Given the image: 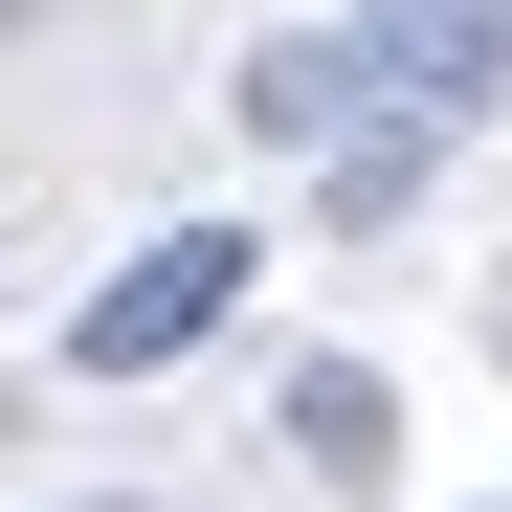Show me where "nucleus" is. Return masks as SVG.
<instances>
[{"instance_id": "423d86ee", "label": "nucleus", "mask_w": 512, "mask_h": 512, "mask_svg": "<svg viewBox=\"0 0 512 512\" xmlns=\"http://www.w3.org/2000/svg\"><path fill=\"white\" fill-rule=\"evenodd\" d=\"M90 512H134V490H90Z\"/></svg>"}, {"instance_id": "f03ea898", "label": "nucleus", "mask_w": 512, "mask_h": 512, "mask_svg": "<svg viewBox=\"0 0 512 512\" xmlns=\"http://www.w3.org/2000/svg\"><path fill=\"white\" fill-rule=\"evenodd\" d=\"M357 67H379L423 134H468V112L512 90V0H357Z\"/></svg>"}, {"instance_id": "7ed1b4c3", "label": "nucleus", "mask_w": 512, "mask_h": 512, "mask_svg": "<svg viewBox=\"0 0 512 512\" xmlns=\"http://www.w3.org/2000/svg\"><path fill=\"white\" fill-rule=\"evenodd\" d=\"M357 90H379L357 45H245V90H223V112L268 134V156H312V134H357Z\"/></svg>"}, {"instance_id": "f257e3e1", "label": "nucleus", "mask_w": 512, "mask_h": 512, "mask_svg": "<svg viewBox=\"0 0 512 512\" xmlns=\"http://www.w3.org/2000/svg\"><path fill=\"white\" fill-rule=\"evenodd\" d=\"M245 268H268L245 223H156L134 268H112L90 312H67V379H156V357H201V334L245 312Z\"/></svg>"}, {"instance_id": "20e7f679", "label": "nucleus", "mask_w": 512, "mask_h": 512, "mask_svg": "<svg viewBox=\"0 0 512 512\" xmlns=\"http://www.w3.org/2000/svg\"><path fill=\"white\" fill-rule=\"evenodd\" d=\"M290 446L357 490V468H379V379H357V357H312V379H290Z\"/></svg>"}, {"instance_id": "39448f33", "label": "nucleus", "mask_w": 512, "mask_h": 512, "mask_svg": "<svg viewBox=\"0 0 512 512\" xmlns=\"http://www.w3.org/2000/svg\"><path fill=\"white\" fill-rule=\"evenodd\" d=\"M401 201H423V112L401 134H334V223H401Z\"/></svg>"}]
</instances>
